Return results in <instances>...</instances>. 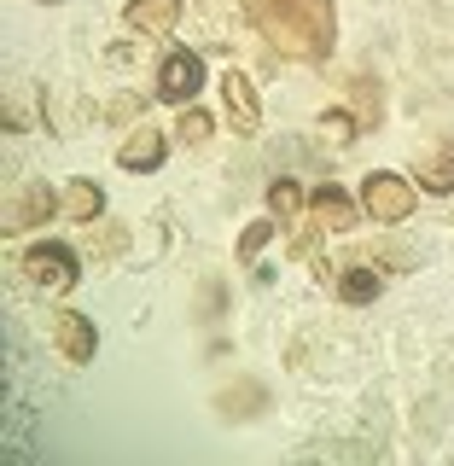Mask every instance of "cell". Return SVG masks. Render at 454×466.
Here are the masks:
<instances>
[{
    "label": "cell",
    "instance_id": "11",
    "mask_svg": "<svg viewBox=\"0 0 454 466\" xmlns=\"http://www.w3.org/2000/svg\"><path fill=\"white\" fill-rule=\"evenodd\" d=\"M414 187H426V193H454V140H443L437 152L419 157Z\"/></svg>",
    "mask_w": 454,
    "mask_h": 466
},
{
    "label": "cell",
    "instance_id": "4",
    "mask_svg": "<svg viewBox=\"0 0 454 466\" xmlns=\"http://www.w3.org/2000/svg\"><path fill=\"white\" fill-rule=\"evenodd\" d=\"M198 87H204V58L187 47H169V58L157 65V99L164 106H187Z\"/></svg>",
    "mask_w": 454,
    "mask_h": 466
},
{
    "label": "cell",
    "instance_id": "6",
    "mask_svg": "<svg viewBox=\"0 0 454 466\" xmlns=\"http://www.w3.org/2000/svg\"><path fill=\"white\" fill-rule=\"evenodd\" d=\"M53 344H58V356H65V361L87 368V361H94V350H99V332H94V320H87V315L65 309V315L53 320Z\"/></svg>",
    "mask_w": 454,
    "mask_h": 466
},
{
    "label": "cell",
    "instance_id": "8",
    "mask_svg": "<svg viewBox=\"0 0 454 466\" xmlns=\"http://www.w3.org/2000/svg\"><path fill=\"white\" fill-rule=\"evenodd\" d=\"M164 152H169V135H157V128H135V135L116 146V164L135 169V175H152L157 164H164Z\"/></svg>",
    "mask_w": 454,
    "mask_h": 466
},
{
    "label": "cell",
    "instance_id": "9",
    "mask_svg": "<svg viewBox=\"0 0 454 466\" xmlns=\"http://www.w3.org/2000/svg\"><path fill=\"white\" fill-rule=\"evenodd\" d=\"M128 29L135 35H169L175 24H181V0H128Z\"/></svg>",
    "mask_w": 454,
    "mask_h": 466
},
{
    "label": "cell",
    "instance_id": "15",
    "mask_svg": "<svg viewBox=\"0 0 454 466\" xmlns=\"http://www.w3.org/2000/svg\"><path fill=\"white\" fill-rule=\"evenodd\" d=\"M268 239H274V222L262 216V222H251V228L239 233V262H257V257H262V245H268Z\"/></svg>",
    "mask_w": 454,
    "mask_h": 466
},
{
    "label": "cell",
    "instance_id": "5",
    "mask_svg": "<svg viewBox=\"0 0 454 466\" xmlns=\"http://www.w3.org/2000/svg\"><path fill=\"white\" fill-rule=\"evenodd\" d=\"M356 228V204H349L338 187H315L309 193V239H303V251L320 239V233H349Z\"/></svg>",
    "mask_w": 454,
    "mask_h": 466
},
{
    "label": "cell",
    "instance_id": "1",
    "mask_svg": "<svg viewBox=\"0 0 454 466\" xmlns=\"http://www.w3.org/2000/svg\"><path fill=\"white\" fill-rule=\"evenodd\" d=\"M245 18L286 58H309V65H320L332 53V35H338L332 0H245Z\"/></svg>",
    "mask_w": 454,
    "mask_h": 466
},
{
    "label": "cell",
    "instance_id": "17",
    "mask_svg": "<svg viewBox=\"0 0 454 466\" xmlns=\"http://www.w3.org/2000/svg\"><path fill=\"white\" fill-rule=\"evenodd\" d=\"M320 128H327V135H356V116H344V111H327V116H320Z\"/></svg>",
    "mask_w": 454,
    "mask_h": 466
},
{
    "label": "cell",
    "instance_id": "2",
    "mask_svg": "<svg viewBox=\"0 0 454 466\" xmlns=\"http://www.w3.org/2000/svg\"><path fill=\"white\" fill-rule=\"evenodd\" d=\"M361 204H368V216H373V222L397 228V222H408V216H414L419 187L408 181V175H397V169H373L368 181H361Z\"/></svg>",
    "mask_w": 454,
    "mask_h": 466
},
{
    "label": "cell",
    "instance_id": "3",
    "mask_svg": "<svg viewBox=\"0 0 454 466\" xmlns=\"http://www.w3.org/2000/svg\"><path fill=\"white\" fill-rule=\"evenodd\" d=\"M24 274H29V286H41V291H70L82 268H76V251H70V245L41 239V245H29Z\"/></svg>",
    "mask_w": 454,
    "mask_h": 466
},
{
    "label": "cell",
    "instance_id": "12",
    "mask_svg": "<svg viewBox=\"0 0 454 466\" xmlns=\"http://www.w3.org/2000/svg\"><path fill=\"white\" fill-rule=\"evenodd\" d=\"M99 210H106V193H99L94 181H70V193H65V216H70V222H94Z\"/></svg>",
    "mask_w": 454,
    "mask_h": 466
},
{
    "label": "cell",
    "instance_id": "14",
    "mask_svg": "<svg viewBox=\"0 0 454 466\" xmlns=\"http://www.w3.org/2000/svg\"><path fill=\"white\" fill-rule=\"evenodd\" d=\"M210 135H216V116H210V111H181V123H175V140L198 146V140H210Z\"/></svg>",
    "mask_w": 454,
    "mask_h": 466
},
{
    "label": "cell",
    "instance_id": "10",
    "mask_svg": "<svg viewBox=\"0 0 454 466\" xmlns=\"http://www.w3.org/2000/svg\"><path fill=\"white\" fill-rule=\"evenodd\" d=\"M47 216H53V187L29 181V193H18V198H12V210H6V228H12V233H24V228L47 222Z\"/></svg>",
    "mask_w": 454,
    "mask_h": 466
},
{
    "label": "cell",
    "instance_id": "16",
    "mask_svg": "<svg viewBox=\"0 0 454 466\" xmlns=\"http://www.w3.org/2000/svg\"><path fill=\"white\" fill-rule=\"evenodd\" d=\"M268 204H274V216H298V210H303V187H298V181H274Z\"/></svg>",
    "mask_w": 454,
    "mask_h": 466
},
{
    "label": "cell",
    "instance_id": "13",
    "mask_svg": "<svg viewBox=\"0 0 454 466\" xmlns=\"http://www.w3.org/2000/svg\"><path fill=\"white\" fill-rule=\"evenodd\" d=\"M338 298L344 303H373L378 298V274L373 268H344L338 274Z\"/></svg>",
    "mask_w": 454,
    "mask_h": 466
},
{
    "label": "cell",
    "instance_id": "7",
    "mask_svg": "<svg viewBox=\"0 0 454 466\" xmlns=\"http://www.w3.org/2000/svg\"><path fill=\"white\" fill-rule=\"evenodd\" d=\"M222 99H227V123L239 128V135H257V128H262V106L251 94V76L227 70V76H222Z\"/></svg>",
    "mask_w": 454,
    "mask_h": 466
}]
</instances>
